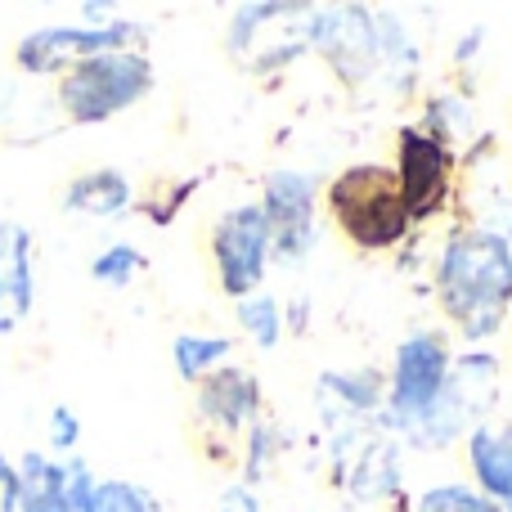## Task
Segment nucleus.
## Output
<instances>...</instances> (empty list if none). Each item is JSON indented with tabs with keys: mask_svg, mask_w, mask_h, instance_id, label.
<instances>
[{
	"mask_svg": "<svg viewBox=\"0 0 512 512\" xmlns=\"http://www.w3.org/2000/svg\"><path fill=\"white\" fill-rule=\"evenodd\" d=\"M95 512H162V504L135 481H99L95 490Z\"/></svg>",
	"mask_w": 512,
	"mask_h": 512,
	"instance_id": "20",
	"label": "nucleus"
},
{
	"mask_svg": "<svg viewBox=\"0 0 512 512\" xmlns=\"http://www.w3.org/2000/svg\"><path fill=\"white\" fill-rule=\"evenodd\" d=\"M216 512H265V508H261V499L252 495V486H230V490H221Z\"/></svg>",
	"mask_w": 512,
	"mask_h": 512,
	"instance_id": "23",
	"label": "nucleus"
},
{
	"mask_svg": "<svg viewBox=\"0 0 512 512\" xmlns=\"http://www.w3.org/2000/svg\"><path fill=\"white\" fill-rule=\"evenodd\" d=\"M324 396H337V409L342 414H373V409L387 400V387H382L378 373L360 369V373H328L324 378Z\"/></svg>",
	"mask_w": 512,
	"mask_h": 512,
	"instance_id": "16",
	"label": "nucleus"
},
{
	"mask_svg": "<svg viewBox=\"0 0 512 512\" xmlns=\"http://www.w3.org/2000/svg\"><path fill=\"white\" fill-rule=\"evenodd\" d=\"M418 512H504V508L490 504V499L481 495L477 486H459V481H450V486L423 490V499H418Z\"/></svg>",
	"mask_w": 512,
	"mask_h": 512,
	"instance_id": "19",
	"label": "nucleus"
},
{
	"mask_svg": "<svg viewBox=\"0 0 512 512\" xmlns=\"http://www.w3.org/2000/svg\"><path fill=\"white\" fill-rule=\"evenodd\" d=\"M324 203H328L333 225L342 230V239L355 243L360 252H391L414 230L409 207L396 185V171L378 167V162H355V167H346L342 176L324 189Z\"/></svg>",
	"mask_w": 512,
	"mask_h": 512,
	"instance_id": "2",
	"label": "nucleus"
},
{
	"mask_svg": "<svg viewBox=\"0 0 512 512\" xmlns=\"http://www.w3.org/2000/svg\"><path fill=\"white\" fill-rule=\"evenodd\" d=\"M270 256H274V243H270V221H265L261 203L230 207L212 225V261H216V279H221L225 297L243 301L252 292H261Z\"/></svg>",
	"mask_w": 512,
	"mask_h": 512,
	"instance_id": "6",
	"label": "nucleus"
},
{
	"mask_svg": "<svg viewBox=\"0 0 512 512\" xmlns=\"http://www.w3.org/2000/svg\"><path fill=\"white\" fill-rule=\"evenodd\" d=\"M239 328L252 337L261 351H274L283 337V310L270 292H252V297L239 301Z\"/></svg>",
	"mask_w": 512,
	"mask_h": 512,
	"instance_id": "17",
	"label": "nucleus"
},
{
	"mask_svg": "<svg viewBox=\"0 0 512 512\" xmlns=\"http://www.w3.org/2000/svg\"><path fill=\"white\" fill-rule=\"evenodd\" d=\"M198 418L225 436L252 432L256 418H261V382H256V373L239 369V364L207 373L198 382Z\"/></svg>",
	"mask_w": 512,
	"mask_h": 512,
	"instance_id": "11",
	"label": "nucleus"
},
{
	"mask_svg": "<svg viewBox=\"0 0 512 512\" xmlns=\"http://www.w3.org/2000/svg\"><path fill=\"white\" fill-rule=\"evenodd\" d=\"M468 472L477 490L495 508L512 512V427L504 423H477L468 432Z\"/></svg>",
	"mask_w": 512,
	"mask_h": 512,
	"instance_id": "12",
	"label": "nucleus"
},
{
	"mask_svg": "<svg viewBox=\"0 0 512 512\" xmlns=\"http://www.w3.org/2000/svg\"><path fill=\"white\" fill-rule=\"evenodd\" d=\"M153 81H158V72H153V59L144 50H113L63 72L59 104L72 126H99L135 108L140 99H149Z\"/></svg>",
	"mask_w": 512,
	"mask_h": 512,
	"instance_id": "3",
	"label": "nucleus"
},
{
	"mask_svg": "<svg viewBox=\"0 0 512 512\" xmlns=\"http://www.w3.org/2000/svg\"><path fill=\"white\" fill-rule=\"evenodd\" d=\"M135 203L131 180L117 167H95L86 176H77L68 189H63V212L72 216H95V221H113V216H126Z\"/></svg>",
	"mask_w": 512,
	"mask_h": 512,
	"instance_id": "14",
	"label": "nucleus"
},
{
	"mask_svg": "<svg viewBox=\"0 0 512 512\" xmlns=\"http://www.w3.org/2000/svg\"><path fill=\"white\" fill-rule=\"evenodd\" d=\"M436 297L468 342H486L512 310V243L495 230H459L436 261Z\"/></svg>",
	"mask_w": 512,
	"mask_h": 512,
	"instance_id": "1",
	"label": "nucleus"
},
{
	"mask_svg": "<svg viewBox=\"0 0 512 512\" xmlns=\"http://www.w3.org/2000/svg\"><path fill=\"white\" fill-rule=\"evenodd\" d=\"M391 171H396L400 198H405L414 225L445 212L454 185V153L441 135H432L427 126H405L396 135V167Z\"/></svg>",
	"mask_w": 512,
	"mask_h": 512,
	"instance_id": "7",
	"label": "nucleus"
},
{
	"mask_svg": "<svg viewBox=\"0 0 512 512\" xmlns=\"http://www.w3.org/2000/svg\"><path fill=\"white\" fill-rule=\"evenodd\" d=\"M144 27L135 18H113V23H45L32 27L14 45V68L27 77H63L77 63L99 59L113 50H135Z\"/></svg>",
	"mask_w": 512,
	"mask_h": 512,
	"instance_id": "4",
	"label": "nucleus"
},
{
	"mask_svg": "<svg viewBox=\"0 0 512 512\" xmlns=\"http://www.w3.org/2000/svg\"><path fill=\"white\" fill-rule=\"evenodd\" d=\"M315 176L306 171L279 167L265 176V194H261V212L270 221V243L274 256L288 265H297L301 256H310L315 248Z\"/></svg>",
	"mask_w": 512,
	"mask_h": 512,
	"instance_id": "8",
	"label": "nucleus"
},
{
	"mask_svg": "<svg viewBox=\"0 0 512 512\" xmlns=\"http://www.w3.org/2000/svg\"><path fill=\"white\" fill-rule=\"evenodd\" d=\"M23 504V486H18V468L0 454V512H18Z\"/></svg>",
	"mask_w": 512,
	"mask_h": 512,
	"instance_id": "22",
	"label": "nucleus"
},
{
	"mask_svg": "<svg viewBox=\"0 0 512 512\" xmlns=\"http://www.w3.org/2000/svg\"><path fill=\"white\" fill-rule=\"evenodd\" d=\"M18 486H23L18 512H95L99 481L81 454L50 459L41 450H27L18 463Z\"/></svg>",
	"mask_w": 512,
	"mask_h": 512,
	"instance_id": "9",
	"label": "nucleus"
},
{
	"mask_svg": "<svg viewBox=\"0 0 512 512\" xmlns=\"http://www.w3.org/2000/svg\"><path fill=\"white\" fill-rule=\"evenodd\" d=\"M234 342L230 337H203V333H180L176 342H171V360H176V373L185 382H203L207 373L225 369V360H230Z\"/></svg>",
	"mask_w": 512,
	"mask_h": 512,
	"instance_id": "15",
	"label": "nucleus"
},
{
	"mask_svg": "<svg viewBox=\"0 0 512 512\" xmlns=\"http://www.w3.org/2000/svg\"><path fill=\"white\" fill-rule=\"evenodd\" d=\"M306 41L315 50L328 54L342 77L360 81L369 68H378V18L364 14V9H328V14H315L306 23Z\"/></svg>",
	"mask_w": 512,
	"mask_h": 512,
	"instance_id": "10",
	"label": "nucleus"
},
{
	"mask_svg": "<svg viewBox=\"0 0 512 512\" xmlns=\"http://www.w3.org/2000/svg\"><path fill=\"white\" fill-rule=\"evenodd\" d=\"M77 441H81V418L68 405H54L50 409V450L59 459H68V454H77Z\"/></svg>",
	"mask_w": 512,
	"mask_h": 512,
	"instance_id": "21",
	"label": "nucleus"
},
{
	"mask_svg": "<svg viewBox=\"0 0 512 512\" xmlns=\"http://www.w3.org/2000/svg\"><path fill=\"white\" fill-rule=\"evenodd\" d=\"M81 14H86V18H108V5H99V0H90V5H81Z\"/></svg>",
	"mask_w": 512,
	"mask_h": 512,
	"instance_id": "24",
	"label": "nucleus"
},
{
	"mask_svg": "<svg viewBox=\"0 0 512 512\" xmlns=\"http://www.w3.org/2000/svg\"><path fill=\"white\" fill-rule=\"evenodd\" d=\"M32 297V234L23 225H0V333L23 324Z\"/></svg>",
	"mask_w": 512,
	"mask_h": 512,
	"instance_id": "13",
	"label": "nucleus"
},
{
	"mask_svg": "<svg viewBox=\"0 0 512 512\" xmlns=\"http://www.w3.org/2000/svg\"><path fill=\"white\" fill-rule=\"evenodd\" d=\"M450 369L454 355L445 346L441 333H409L396 346L391 360V378H387V423L396 432H414L436 405H441L445 387H450Z\"/></svg>",
	"mask_w": 512,
	"mask_h": 512,
	"instance_id": "5",
	"label": "nucleus"
},
{
	"mask_svg": "<svg viewBox=\"0 0 512 512\" xmlns=\"http://www.w3.org/2000/svg\"><path fill=\"white\" fill-rule=\"evenodd\" d=\"M144 265H149V256L135 248V243H108L90 261V279L104 283V288H131L135 274H144Z\"/></svg>",
	"mask_w": 512,
	"mask_h": 512,
	"instance_id": "18",
	"label": "nucleus"
}]
</instances>
